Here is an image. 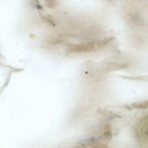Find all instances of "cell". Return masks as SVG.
Returning <instances> with one entry per match:
<instances>
[{
    "mask_svg": "<svg viewBox=\"0 0 148 148\" xmlns=\"http://www.w3.org/2000/svg\"><path fill=\"white\" fill-rule=\"evenodd\" d=\"M147 117L145 119H143L139 124V128L138 130L139 136L143 139H145L146 142H147Z\"/></svg>",
    "mask_w": 148,
    "mask_h": 148,
    "instance_id": "cell-2",
    "label": "cell"
},
{
    "mask_svg": "<svg viewBox=\"0 0 148 148\" xmlns=\"http://www.w3.org/2000/svg\"><path fill=\"white\" fill-rule=\"evenodd\" d=\"M132 108H146L147 107V103L146 101L145 103H141V104H135L132 105Z\"/></svg>",
    "mask_w": 148,
    "mask_h": 148,
    "instance_id": "cell-4",
    "label": "cell"
},
{
    "mask_svg": "<svg viewBox=\"0 0 148 148\" xmlns=\"http://www.w3.org/2000/svg\"><path fill=\"white\" fill-rule=\"evenodd\" d=\"M45 3H46V5L47 7H48L49 8H53L54 7L53 6V5L56 6V1H45Z\"/></svg>",
    "mask_w": 148,
    "mask_h": 148,
    "instance_id": "cell-5",
    "label": "cell"
},
{
    "mask_svg": "<svg viewBox=\"0 0 148 148\" xmlns=\"http://www.w3.org/2000/svg\"><path fill=\"white\" fill-rule=\"evenodd\" d=\"M94 48L95 46L93 43H89L73 46L70 49V52L72 53L87 52L93 51Z\"/></svg>",
    "mask_w": 148,
    "mask_h": 148,
    "instance_id": "cell-1",
    "label": "cell"
},
{
    "mask_svg": "<svg viewBox=\"0 0 148 148\" xmlns=\"http://www.w3.org/2000/svg\"><path fill=\"white\" fill-rule=\"evenodd\" d=\"M87 145L92 147V148H109L105 144L101 143L100 142H97L94 139H90L86 141Z\"/></svg>",
    "mask_w": 148,
    "mask_h": 148,
    "instance_id": "cell-3",
    "label": "cell"
}]
</instances>
